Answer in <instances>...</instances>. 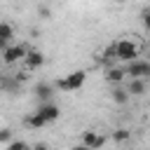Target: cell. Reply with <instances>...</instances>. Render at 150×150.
I'll return each mask as SVG.
<instances>
[{"mask_svg": "<svg viewBox=\"0 0 150 150\" xmlns=\"http://www.w3.org/2000/svg\"><path fill=\"white\" fill-rule=\"evenodd\" d=\"M0 80H2V73H0Z\"/></svg>", "mask_w": 150, "mask_h": 150, "instance_id": "21", "label": "cell"}, {"mask_svg": "<svg viewBox=\"0 0 150 150\" xmlns=\"http://www.w3.org/2000/svg\"><path fill=\"white\" fill-rule=\"evenodd\" d=\"M7 45H9V42H7V40H2V38H0V52H2V49H5V47H7Z\"/></svg>", "mask_w": 150, "mask_h": 150, "instance_id": "20", "label": "cell"}, {"mask_svg": "<svg viewBox=\"0 0 150 150\" xmlns=\"http://www.w3.org/2000/svg\"><path fill=\"white\" fill-rule=\"evenodd\" d=\"M141 19H143V26L148 28V26H150V14H148V9H143V14H141Z\"/></svg>", "mask_w": 150, "mask_h": 150, "instance_id": "18", "label": "cell"}, {"mask_svg": "<svg viewBox=\"0 0 150 150\" xmlns=\"http://www.w3.org/2000/svg\"><path fill=\"white\" fill-rule=\"evenodd\" d=\"M82 145L84 148H103L105 145V136H101L96 131H84L82 134Z\"/></svg>", "mask_w": 150, "mask_h": 150, "instance_id": "6", "label": "cell"}, {"mask_svg": "<svg viewBox=\"0 0 150 150\" xmlns=\"http://www.w3.org/2000/svg\"><path fill=\"white\" fill-rule=\"evenodd\" d=\"M127 138H129V131H127V129H117V131H115V141L122 143V141H127Z\"/></svg>", "mask_w": 150, "mask_h": 150, "instance_id": "16", "label": "cell"}, {"mask_svg": "<svg viewBox=\"0 0 150 150\" xmlns=\"http://www.w3.org/2000/svg\"><path fill=\"white\" fill-rule=\"evenodd\" d=\"M26 47L23 45H7L5 49H2V61L7 63V66H12V63H16V61H23V56H26Z\"/></svg>", "mask_w": 150, "mask_h": 150, "instance_id": "4", "label": "cell"}, {"mask_svg": "<svg viewBox=\"0 0 150 150\" xmlns=\"http://www.w3.org/2000/svg\"><path fill=\"white\" fill-rule=\"evenodd\" d=\"M45 124H47V122H45V117H42L38 110L26 117V127H30V129H40V127H45Z\"/></svg>", "mask_w": 150, "mask_h": 150, "instance_id": "11", "label": "cell"}, {"mask_svg": "<svg viewBox=\"0 0 150 150\" xmlns=\"http://www.w3.org/2000/svg\"><path fill=\"white\" fill-rule=\"evenodd\" d=\"M145 89H148L145 77H131V82H129V87H127L129 96H143V94H145Z\"/></svg>", "mask_w": 150, "mask_h": 150, "instance_id": "8", "label": "cell"}, {"mask_svg": "<svg viewBox=\"0 0 150 150\" xmlns=\"http://www.w3.org/2000/svg\"><path fill=\"white\" fill-rule=\"evenodd\" d=\"M110 96H112V101H115V103H120V105H124V103L131 98V96H129V91H127V89H122V87L112 89V94H110Z\"/></svg>", "mask_w": 150, "mask_h": 150, "instance_id": "13", "label": "cell"}, {"mask_svg": "<svg viewBox=\"0 0 150 150\" xmlns=\"http://www.w3.org/2000/svg\"><path fill=\"white\" fill-rule=\"evenodd\" d=\"M101 61H103L105 66H112V63L117 61V56H115V45H108V47L101 52Z\"/></svg>", "mask_w": 150, "mask_h": 150, "instance_id": "12", "label": "cell"}, {"mask_svg": "<svg viewBox=\"0 0 150 150\" xmlns=\"http://www.w3.org/2000/svg\"><path fill=\"white\" fill-rule=\"evenodd\" d=\"M138 54H141V47L136 45V42H131V40H120V42H115V56H117V61H131V59H138Z\"/></svg>", "mask_w": 150, "mask_h": 150, "instance_id": "2", "label": "cell"}, {"mask_svg": "<svg viewBox=\"0 0 150 150\" xmlns=\"http://www.w3.org/2000/svg\"><path fill=\"white\" fill-rule=\"evenodd\" d=\"M7 148L9 150H21V148H28L26 141H7Z\"/></svg>", "mask_w": 150, "mask_h": 150, "instance_id": "15", "label": "cell"}, {"mask_svg": "<svg viewBox=\"0 0 150 150\" xmlns=\"http://www.w3.org/2000/svg\"><path fill=\"white\" fill-rule=\"evenodd\" d=\"M105 80L108 82H122L124 80V68H115V66H108V73H105Z\"/></svg>", "mask_w": 150, "mask_h": 150, "instance_id": "10", "label": "cell"}, {"mask_svg": "<svg viewBox=\"0 0 150 150\" xmlns=\"http://www.w3.org/2000/svg\"><path fill=\"white\" fill-rule=\"evenodd\" d=\"M12 138V129H0V143H7Z\"/></svg>", "mask_w": 150, "mask_h": 150, "instance_id": "17", "label": "cell"}, {"mask_svg": "<svg viewBox=\"0 0 150 150\" xmlns=\"http://www.w3.org/2000/svg\"><path fill=\"white\" fill-rule=\"evenodd\" d=\"M0 38H2V40H7V42H9V40H12V38H14V28H12V26H9V23H0Z\"/></svg>", "mask_w": 150, "mask_h": 150, "instance_id": "14", "label": "cell"}, {"mask_svg": "<svg viewBox=\"0 0 150 150\" xmlns=\"http://www.w3.org/2000/svg\"><path fill=\"white\" fill-rule=\"evenodd\" d=\"M38 112L45 117V122L49 124V122H56L59 120V115H61V108L56 105V103H52V101H45L40 108H38Z\"/></svg>", "mask_w": 150, "mask_h": 150, "instance_id": "5", "label": "cell"}, {"mask_svg": "<svg viewBox=\"0 0 150 150\" xmlns=\"http://www.w3.org/2000/svg\"><path fill=\"white\" fill-rule=\"evenodd\" d=\"M23 61H26V66H28L30 70H35V68H40V66L45 63V54L38 52V49H33V52H26Z\"/></svg>", "mask_w": 150, "mask_h": 150, "instance_id": "7", "label": "cell"}, {"mask_svg": "<svg viewBox=\"0 0 150 150\" xmlns=\"http://www.w3.org/2000/svg\"><path fill=\"white\" fill-rule=\"evenodd\" d=\"M33 91H35V96H38L40 101H49V98L54 96V87H52L49 82H38Z\"/></svg>", "mask_w": 150, "mask_h": 150, "instance_id": "9", "label": "cell"}, {"mask_svg": "<svg viewBox=\"0 0 150 150\" xmlns=\"http://www.w3.org/2000/svg\"><path fill=\"white\" fill-rule=\"evenodd\" d=\"M40 14H42L45 19H49V9H47V7H42V9H40Z\"/></svg>", "mask_w": 150, "mask_h": 150, "instance_id": "19", "label": "cell"}, {"mask_svg": "<svg viewBox=\"0 0 150 150\" xmlns=\"http://www.w3.org/2000/svg\"><path fill=\"white\" fill-rule=\"evenodd\" d=\"M129 66L124 68V75H129V77H148L150 75V63L148 61H138V59H131V61H127Z\"/></svg>", "mask_w": 150, "mask_h": 150, "instance_id": "3", "label": "cell"}, {"mask_svg": "<svg viewBox=\"0 0 150 150\" xmlns=\"http://www.w3.org/2000/svg\"><path fill=\"white\" fill-rule=\"evenodd\" d=\"M84 80H87V73L84 70H73L66 77L56 80V89H61V91H77L84 84Z\"/></svg>", "mask_w": 150, "mask_h": 150, "instance_id": "1", "label": "cell"}]
</instances>
